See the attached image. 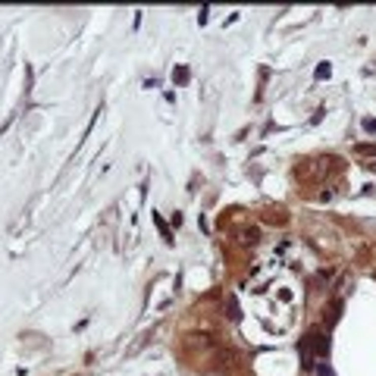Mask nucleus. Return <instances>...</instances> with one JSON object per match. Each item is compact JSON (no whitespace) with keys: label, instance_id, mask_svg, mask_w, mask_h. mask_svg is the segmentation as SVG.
Wrapping results in <instances>:
<instances>
[{"label":"nucleus","instance_id":"1","mask_svg":"<svg viewBox=\"0 0 376 376\" xmlns=\"http://www.w3.org/2000/svg\"><path fill=\"white\" fill-rule=\"evenodd\" d=\"M357 154H376V145H357Z\"/></svg>","mask_w":376,"mask_h":376},{"label":"nucleus","instance_id":"2","mask_svg":"<svg viewBox=\"0 0 376 376\" xmlns=\"http://www.w3.org/2000/svg\"><path fill=\"white\" fill-rule=\"evenodd\" d=\"M229 317H232V320H238V307H235V301H229Z\"/></svg>","mask_w":376,"mask_h":376},{"label":"nucleus","instance_id":"3","mask_svg":"<svg viewBox=\"0 0 376 376\" xmlns=\"http://www.w3.org/2000/svg\"><path fill=\"white\" fill-rule=\"evenodd\" d=\"M364 129L367 132H376V119H364Z\"/></svg>","mask_w":376,"mask_h":376},{"label":"nucleus","instance_id":"4","mask_svg":"<svg viewBox=\"0 0 376 376\" xmlns=\"http://www.w3.org/2000/svg\"><path fill=\"white\" fill-rule=\"evenodd\" d=\"M320 376H335V373L329 370V364H323V367H320Z\"/></svg>","mask_w":376,"mask_h":376}]
</instances>
